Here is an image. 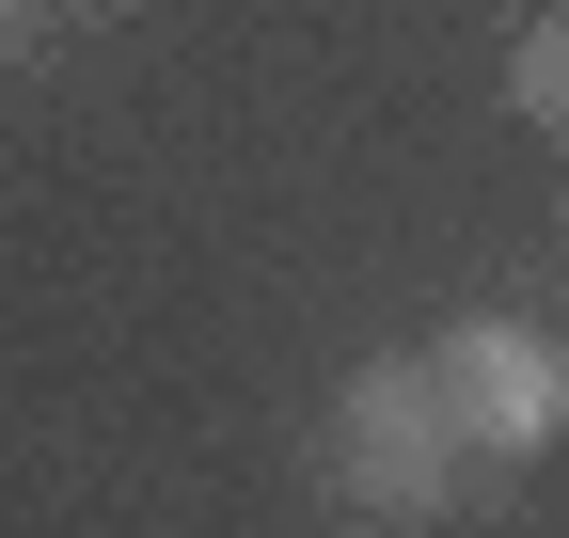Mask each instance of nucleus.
<instances>
[{"label":"nucleus","instance_id":"nucleus-1","mask_svg":"<svg viewBox=\"0 0 569 538\" xmlns=\"http://www.w3.org/2000/svg\"><path fill=\"white\" fill-rule=\"evenodd\" d=\"M443 459H459V428H443V380L427 365H365L332 396V491L365 522H427L443 507Z\"/></svg>","mask_w":569,"mask_h":538},{"label":"nucleus","instance_id":"nucleus-2","mask_svg":"<svg viewBox=\"0 0 569 538\" xmlns=\"http://www.w3.org/2000/svg\"><path fill=\"white\" fill-rule=\"evenodd\" d=\"M427 380H443V428H459L475 459L569 444V349H553V332H522V317H459L443 349H427Z\"/></svg>","mask_w":569,"mask_h":538},{"label":"nucleus","instance_id":"nucleus-3","mask_svg":"<svg viewBox=\"0 0 569 538\" xmlns=\"http://www.w3.org/2000/svg\"><path fill=\"white\" fill-rule=\"evenodd\" d=\"M507 96H522L538 127H569V17H538V32L507 48Z\"/></svg>","mask_w":569,"mask_h":538},{"label":"nucleus","instance_id":"nucleus-4","mask_svg":"<svg viewBox=\"0 0 569 538\" xmlns=\"http://www.w3.org/2000/svg\"><path fill=\"white\" fill-rule=\"evenodd\" d=\"M553 17H569V0H553Z\"/></svg>","mask_w":569,"mask_h":538}]
</instances>
